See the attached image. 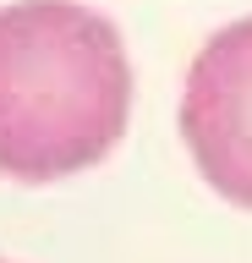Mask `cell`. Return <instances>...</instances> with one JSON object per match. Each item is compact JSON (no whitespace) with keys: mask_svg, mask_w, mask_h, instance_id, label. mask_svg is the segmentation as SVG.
I'll list each match as a JSON object with an SVG mask.
<instances>
[{"mask_svg":"<svg viewBox=\"0 0 252 263\" xmlns=\"http://www.w3.org/2000/svg\"><path fill=\"white\" fill-rule=\"evenodd\" d=\"M132 115V61L77 0L0 6V176L61 181L99 164Z\"/></svg>","mask_w":252,"mask_h":263,"instance_id":"cell-1","label":"cell"},{"mask_svg":"<svg viewBox=\"0 0 252 263\" xmlns=\"http://www.w3.org/2000/svg\"><path fill=\"white\" fill-rule=\"evenodd\" d=\"M181 137L219 197L252 209V16L219 28L186 71Z\"/></svg>","mask_w":252,"mask_h":263,"instance_id":"cell-2","label":"cell"}]
</instances>
